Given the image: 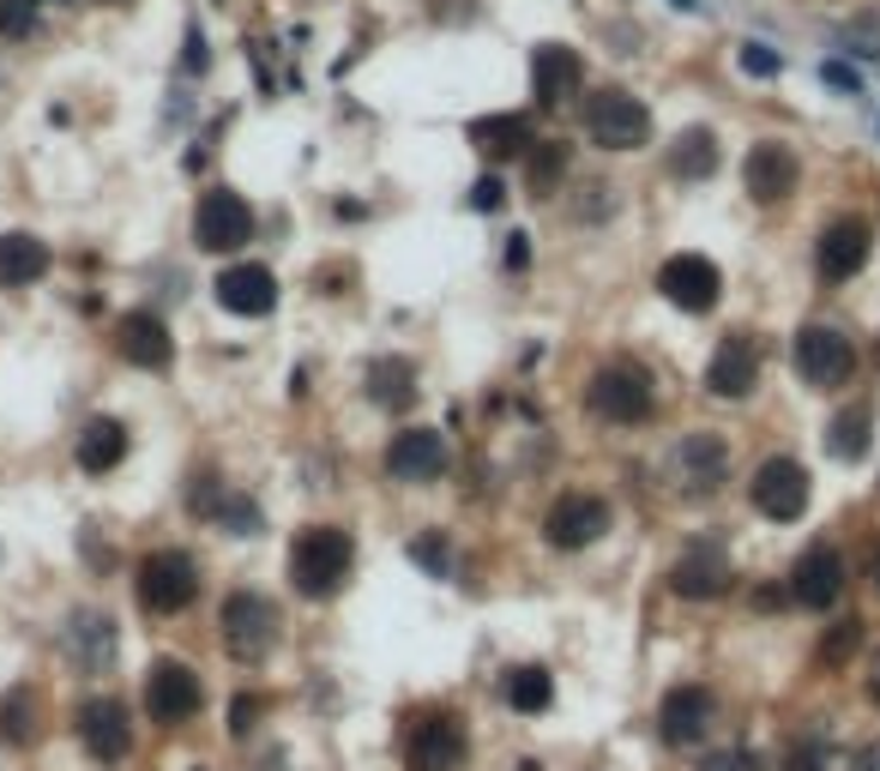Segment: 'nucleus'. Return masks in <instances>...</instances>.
I'll return each mask as SVG.
<instances>
[{"instance_id": "10", "label": "nucleus", "mask_w": 880, "mask_h": 771, "mask_svg": "<svg viewBox=\"0 0 880 771\" xmlns=\"http://www.w3.org/2000/svg\"><path fill=\"white\" fill-rule=\"evenodd\" d=\"M869 253H874V229L862 224V217H838V224L821 229L814 265H821L826 284H845V278H857L862 265H869Z\"/></svg>"}, {"instance_id": "20", "label": "nucleus", "mask_w": 880, "mask_h": 771, "mask_svg": "<svg viewBox=\"0 0 880 771\" xmlns=\"http://www.w3.org/2000/svg\"><path fill=\"white\" fill-rule=\"evenodd\" d=\"M115 350H121L133 368H170L175 344H170V326H163L151 307H133V314H121V326H115Z\"/></svg>"}, {"instance_id": "14", "label": "nucleus", "mask_w": 880, "mask_h": 771, "mask_svg": "<svg viewBox=\"0 0 880 771\" xmlns=\"http://www.w3.org/2000/svg\"><path fill=\"white\" fill-rule=\"evenodd\" d=\"M790 597H796L802 609H833V602L845 597V555H838L833 543H814L808 555L796 561V573H790Z\"/></svg>"}, {"instance_id": "32", "label": "nucleus", "mask_w": 880, "mask_h": 771, "mask_svg": "<svg viewBox=\"0 0 880 771\" xmlns=\"http://www.w3.org/2000/svg\"><path fill=\"white\" fill-rule=\"evenodd\" d=\"M869 428H874V416H869L862 404L838 410L833 428H826V446H833V458H862V446H869Z\"/></svg>"}, {"instance_id": "17", "label": "nucleus", "mask_w": 880, "mask_h": 771, "mask_svg": "<svg viewBox=\"0 0 880 771\" xmlns=\"http://www.w3.org/2000/svg\"><path fill=\"white\" fill-rule=\"evenodd\" d=\"M543 531H550L555 549H591L609 531V507L597 495H561L550 519H543Z\"/></svg>"}, {"instance_id": "29", "label": "nucleus", "mask_w": 880, "mask_h": 771, "mask_svg": "<svg viewBox=\"0 0 880 771\" xmlns=\"http://www.w3.org/2000/svg\"><path fill=\"white\" fill-rule=\"evenodd\" d=\"M67 645L79 651L85 670H97V663L115 651V621H109V615H79V621L67 627Z\"/></svg>"}, {"instance_id": "6", "label": "nucleus", "mask_w": 880, "mask_h": 771, "mask_svg": "<svg viewBox=\"0 0 880 771\" xmlns=\"http://www.w3.org/2000/svg\"><path fill=\"white\" fill-rule=\"evenodd\" d=\"M404 765L411 771H458L465 765V724L453 712H423L404 729Z\"/></svg>"}, {"instance_id": "8", "label": "nucleus", "mask_w": 880, "mask_h": 771, "mask_svg": "<svg viewBox=\"0 0 880 771\" xmlns=\"http://www.w3.org/2000/svg\"><path fill=\"white\" fill-rule=\"evenodd\" d=\"M748 495H754L760 519L796 524L802 512H808V470H802L796 458H767V465L754 470V482H748Z\"/></svg>"}, {"instance_id": "50", "label": "nucleus", "mask_w": 880, "mask_h": 771, "mask_svg": "<svg viewBox=\"0 0 880 771\" xmlns=\"http://www.w3.org/2000/svg\"><path fill=\"white\" fill-rule=\"evenodd\" d=\"M675 7H682V12H699V0H675Z\"/></svg>"}, {"instance_id": "38", "label": "nucleus", "mask_w": 880, "mask_h": 771, "mask_svg": "<svg viewBox=\"0 0 880 771\" xmlns=\"http://www.w3.org/2000/svg\"><path fill=\"white\" fill-rule=\"evenodd\" d=\"M36 0H0V36H31Z\"/></svg>"}, {"instance_id": "19", "label": "nucleus", "mask_w": 880, "mask_h": 771, "mask_svg": "<svg viewBox=\"0 0 880 771\" xmlns=\"http://www.w3.org/2000/svg\"><path fill=\"white\" fill-rule=\"evenodd\" d=\"M224 645L236 651V658H260V651L272 645V602L253 597V590H236V597L224 602Z\"/></svg>"}, {"instance_id": "39", "label": "nucleus", "mask_w": 880, "mask_h": 771, "mask_svg": "<svg viewBox=\"0 0 880 771\" xmlns=\"http://www.w3.org/2000/svg\"><path fill=\"white\" fill-rule=\"evenodd\" d=\"M260 712H265V705H260V699H248V693H241V699L229 705V736H248V729L260 724Z\"/></svg>"}, {"instance_id": "11", "label": "nucleus", "mask_w": 880, "mask_h": 771, "mask_svg": "<svg viewBox=\"0 0 880 771\" xmlns=\"http://www.w3.org/2000/svg\"><path fill=\"white\" fill-rule=\"evenodd\" d=\"M658 290L670 295L682 314H711V307H718L724 278H718V265H711L706 253H675V260L658 272Z\"/></svg>"}, {"instance_id": "27", "label": "nucleus", "mask_w": 880, "mask_h": 771, "mask_svg": "<svg viewBox=\"0 0 880 771\" xmlns=\"http://www.w3.org/2000/svg\"><path fill=\"white\" fill-rule=\"evenodd\" d=\"M470 145L489 151V158H519V151L537 145V139H531V121H525V115H489V121L470 127Z\"/></svg>"}, {"instance_id": "31", "label": "nucleus", "mask_w": 880, "mask_h": 771, "mask_svg": "<svg viewBox=\"0 0 880 771\" xmlns=\"http://www.w3.org/2000/svg\"><path fill=\"white\" fill-rule=\"evenodd\" d=\"M368 398H374V404L404 410V404L416 398V374H411V362H374V368H368Z\"/></svg>"}, {"instance_id": "41", "label": "nucleus", "mask_w": 880, "mask_h": 771, "mask_svg": "<svg viewBox=\"0 0 880 771\" xmlns=\"http://www.w3.org/2000/svg\"><path fill=\"white\" fill-rule=\"evenodd\" d=\"M411 555H416V561H423V567H428V573H435V578H441L446 567H453V555H446V543H435V536H423V543H416V549H411Z\"/></svg>"}, {"instance_id": "44", "label": "nucleus", "mask_w": 880, "mask_h": 771, "mask_svg": "<svg viewBox=\"0 0 880 771\" xmlns=\"http://www.w3.org/2000/svg\"><path fill=\"white\" fill-rule=\"evenodd\" d=\"M862 578H869V590H880V536H869V549H862Z\"/></svg>"}, {"instance_id": "22", "label": "nucleus", "mask_w": 880, "mask_h": 771, "mask_svg": "<svg viewBox=\"0 0 880 771\" xmlns=\"http://www.w3.org/2000/svg\"><path fill=\"white\" fill-rule=\"evenodd\" d=\"M211 290H218V302L241 319H265L278 307V278L265 272V265H229V272H218Z\"/></svg>"}, {"instance_id": "16", "label": "nucleus", "mask_w": 880, "mask_h": 771, "mask_svg": "<svg viewBox=\"0 0 880 771\" xmlns=\"http://www.w3.org/2000/svg\"><path fill=\"white\" fill-rule=\"evenodd\" d=\"M760 380V344L748 332H730V338L711 350V368H706V392L711 398H748Z\"/></svg>"}, {"instance_id": "1", "label": "nucleus", "mask_w": 880, "mask_h": 771, "mask_svg": "<svg viewBox=\"0 0 880 771\" xmlns=\"http://www.w3.org/2000/svg\"><path fill=\"white\" fill-rule=\"evenodd\" d=\"M350 561H356V543L350 531H338V524H314V531H302L296 543H290V585L302 590V597H338L344 578H350Z\"/></svg>"}, {"instance_id": "47", "label": "nucleus", "mask_w": 880, "mask_h": 771, "mask_svg": "<svg viewBox=\"0 0 880 771\" xmlns=\"http://www.w3.org/2000/svg\"><path fill=\"white\" fill-rule=\"evenodd\" d=\"M850 771H880V748H862L857 760H850Z\"/></svg>"}, {"instance_id": "52", "label": "nucleus", "mask_w": 880, "mask_h": 771, "mask_svg": "<svg viewBox=\"0 0 880 771\" xmlns=\"http://www.w3.org/2000/svg\"><path fill=\"white\" fill-rule=\"evenodd\" d=\"M36 7H43V0H36Z\"/></svg>"}, {"instance_id": "26", "label": "nucleus", "mask_w": 880, "mask_h": 771, "mask_svg": "<svg viewBox=\"0 0 880 771\" xmlns=\"http://www.w3.org/2000/svg\"><path fill=\"white\" fill-rule=\"evenodd\" d=\"M127 458V428L115 416H91L79 434V470H91V477H104Z\"/></svg>"}, {"instance_id": "36", "label": "nucleus", "mask_w": 880, "mask_h": 771, "mask_svg": "<svg viewBox=\"0 0 880 771\" xmlns=\"http://www.w3.org/2000/svg\"><path fill=\"white\" fill-rule=\"evenodd\" d=\"M211 519H218L224 531H236V536H260V507H253V500H241V495H224Z\"/></svg>"}, {"instance_id": "4", "label": "nucleus", "mask_w": 880, "mask_h": 771, "mask_svg": "<svg viewBox=\"0 0 880 771\" xmlns=\"http://www.w3.org/2000/svg\"><path fill=\"white\" fill-rule=\"evenodd\" d=\"M585 133L604 151H640L652 139V109L628 91H597L585 102Z\"/></svg>"}, {"instance_id": "42", "label": "nucleus", "mask_w": 880, "mask_h": 771, "mask_svg": "<svg viewBox=\"0 0 880 771\" xmlns=\"http://www.w3.org/2000/svg\"><path fill=\"white\" fill-rule=\"evenodd\" d=\"M206 31H187V48H182V73H206Z\"/></svg>"}, {"instance_id": "15", "label": "nucleus", "mask_w": 880, "mask_h": 771, "mask_svg": "<svg viewBox=\"0 0 880 771\" xmlns=\"http://www.w3.org/2000/svg\"><path fill=\"white\" fill-rule=\"evenodd\" d=\"M730 549L724 543H687L682 555H675V567H670V585L682 590V597H718V590H730Z\"/></svg>"}, {"instance_id": "45", "label": "nucleus", "mask_w": 880, "mask_h": 771, "mask_svg": "<svg viewBox=\"0 0 880 771\" xmlns=\"http://www.w3.org/2000/svg\"><path fill=\"white\" fill-rule=\"evenodd\" d=\"M821 765H826V748H821V741H808V748L790 760V771H821Z\"/></svg>"}, {"instance_id": "25", "label": "nucleus", "mask_w": 880, "mask_h": 771, "mask_svg": "<svg viewBox=\"0 0 880 771\" xmlns=\"http://www.w3.org/2000/svg\"><path fill=\"white\" fill-rule=\"evenodd\" d=\"M55 265V253H48V241L24 236V229H12V236H0V284L7 290H24L36 284V278Z\"/></svg>"}, {"instance_id": "5", "label": "nucleus", "mask_w": 880, "mask_h": 771, "mask_svg": "<svg viewBox=\"0 0 880 771\" xmlns=\"http://www.w3.org/2000/svg\"><path fill=\"white\" fill-rule=\"evenodd\" d=\"M796 374L808 386H845L857 374V350H850V338L838 326H826V319H808V326L796 332Z\"/></svg>"}, {"instance_id": "28", "label": "nucleus", "mask_w": 880, "mask_h": 771, "mask_svg": "<svg viewBox=\"0 0 880 771\" xmlns=\"http://www.w3.org/2000/svg\"><path fill=\"white\" fill-rule=\"evenodd\" d=\"M550 699H555V681H550V670L525 663V670H513V675H507V705H513L519 717H537Z\"/></svg>"}, {"instance_id": "2", "label": "nucleus", "mask_w": 880, "mask_h": 771, "mask_svg": "<svg viewBox=\"0 0 880 771\" xmlns=\"http://www.w3.org/2000/svg\"><path fill=\"white\" fill-rule=\"evenodd\" d=\"M139 609L151 615H182L199 597V561L187 549H157V555L139 561Z\"/></svg>"}, {"instance_id": "37", "label": "nucleus", "mask_w": 880, "mask_h": 771, "mask_svg": "<svg viewBox=\"0 0 880 771\" xmlns=\"http://www.w3.org/2000/svg\"><path fill=\"white\" fill-rule=\"evenodd\" d=\"M742 73H748V79H778V73H784V55L767 48V43H748L742 48Z\"/></svg>"}, {"instance_id": "33", "label": "nucleus", "mask_w": 880, "mask_h": 771, "mask_svg": "<svg viewBox=\"0 0 880 771\" xmlns=\"http://www.w3.org/2000/svg\"><path fill=\"white\" fill-rule=\"evenodd\" d=\"M0 736L19 741V748H24V741H36V699L24 687H12L7 699H0Z\"/></svg>"}, {"instance_id": "13", "label": "nucleus", "mask_w": 880, "mask_h": 771, "mask_svg": "<svg viewBox=\"0 0 880 771\" xmlns=\"http://www.w3.org/2000/svg\"><path fill=\"white\" fill-rule=\"evenodd\" d=\"M79 741H85V753L91 760H104V765H121L127 760V748H133V724H127V712H121V699H85L79 705Z\"/></svg>"}, {"instance_id": "46", "label": "nucleus", "mask_w": 880, "mask_h": 771, "mask_svg": "<svg viewBox=\"0 0 880 771\" xmlns=\"http://www.w3.org/2000/svg\"><path fill=\"white\" fill-rule=\"evenodd\" d=\"M821 73H826L833 85H845V91H857V73H850V67H838V61H833V67H821Z\"/></svg>"}, {"instance_id": "3", "label": "nucleus", "mask_w": 880, "mask_h": 771, "mask_svg": "<svg viewBox=\"0 0 880 771\" xmlns=\"http://www.w3.org/2000/svg\"><path fill=\"white\" fill-rule=\"evenodd\" d=\"M585 404L604 422H645L652 416V374L640 362H609L585 386Z\"/></svg>"}, {"instance_id": "23", "label": "nucleus", "mask_w": 880, "mask_h": 771, "mask_svg": "<svg viewBox=\"0 0 880 771\" xmlns=\"http://www.w3.org/2000/svg\"><path fill=\"white\" fill-rule=\"evenodd\" d=\"M675 477H682L687 488H699V495H706V488H718L724 477H730V446H724V434H682V446H675Z\"/></svg>"}, {"instance_id": "34", "label": "nucleus", "mask_w": 880, "mask_h": 771, "mask_svg": "<svg viewBox=\"0 0 880 771\" xmlns=\"http://www.w3.org/2000/svg\"><path fill=\"white\" fill-rule=\"evenodd\" d=\"M525 175H531V187H537V193H550L561 175H567V145H561V139H543V145L531 151Z\"/></svg>"}, {"instance_id": "48", "label": "nucleus", "mask_w": 880, "mask_h": 771, "mask_svg": "<svg viewBox=\"0 0 880 771\" xmlns=\"http://www.w3.org/2000/svg\"><path fill=\"white\" fill-rule=\"evenodd\" d=\"M531 260V248H525V236H513V248H507V265H525Z\"/></svg>"}, {"instance_id": "24", "label": "nucleus", "mask_w": 880, "mask_h": 771, "mask_svg": "<svg viewBox=\"0 0 880 771\" xmlns=\"http://www.w3.org/2000/svg\"><path fill=\"white\" fill-rule=\"evenodd\" d=\"M579 79H585V61L573 55V48L543 43L537 55H531V97H537L543 109H561V102L579 91Z\"/></svg>"}, {"instance_id": "21", "label": "nucleus", "mask_w": 880, "mask_h": 771, "mask_svg": "<svg viewBox=\"0 0 880 771\" xmlns=\"http://www.w3.org/2000/svg\"><path fill=\"white\" fill-rule=\"evenodd\" d=\"M387 470L399 482H435L446 470V441L441 428H404L399 441L387 446Z\"/></svg>"}, {"instance_id": "30", "label": "nucleus", "mask_w": 880, "mask_h": 771, "mask_svg": "<svg viewBox=\"0 0 880 771\" xmlns=\"http://www.w3.org/2000/svg\"><path fill=\"white\" fill-rule=\"evenodd\" d=\"M718 170V145H711L706 127H687L682 139H675V175L682 182H706V175Z\"/></svg>"}, {"instance_id": "7", "label": "nucleus", "mask_w": 880, "mask_h": 771, "mask_svg": "<svg viewBox=\"0 0 880 771\" xmlns=\"http://www.w3.org/2000/svg\"><path fill=\"white\" fill-rule=\"evenodd\" d=\"M194 241L206 253H236V248H248L253 241V211H248V199L241 193H229V187H211L206 199H199V211H194Z\"/></svg>"}, {"instance_id": "43", "label": "nucleus", "mask_w": 880, "mask_h": 771, "mask_svg": "<svg viewBox=\"0 0 880 771\" xmlns=\"http://www.w3.org/2000/svg\"><path fill=\"white\" fill-rule=\"evenodd\" d=\"M699 771H754V753H711Z\"/></svg>"}, {"instance_id": "35", "label": "nucleus", "mask_w": 880, "mask_h": 771, "mask_svg": "<svg viewBox=\"0 0 880 771\" xmlns=\"http://www.w3.org/2000/svg\"><path fill=\"white\" fill-rule=\"evenodd\" d=\"M857 645H862V621L850 615V621H838L833 633L821 639V663H826V670H838V663H850V651H857Z\"/></svg>"}, {"instance_id": "40", "label": "nucleus", "mask_w": 880, "mask_h": 771, "mask_svg": "<svg viewBox=\"0 0 880 771\" xmlns=\"http://www.w3.org/2000/svg\"><path fill=\"white\" fill-rule=\"evenodd\" d=\"M470 205H477V211H501V205H507V187L495 182V175H482V182L470 187Z\"/></svg>"}, {"instance_id": "49", "label": "nucleus", "mask_w": 880, "mask_h": 771, "mask_svg": "<svg viewBox=\"0 0 880 771\" xmlns=\"http://www.w3.org/2000/svg\"><path fill=\"white\" fill-rule=\"evenodd\" d=\"M869 699L880 705V651H874V675H869Z\"/></svg>"}, {"instance_id": "12", "label": "nucleus", "mask_w": 880, "mask_h": 771, "mask_svg": "<svg viewBox=\"0 0 880 771\" xmlns=\"http://www.w3.org/2000/svg\"><path fill=\"white\" fill-rule=\"evenodd\" d=\"M718 724V693L711 687H670V699H663V712H658V729H663V741L670 748H694L706 729Z\"/></svg>"}, {"instance_id": "51", "label": "nucleus", "mask_w": 880, "mask_h": 771, "mask_svg": "<svg viewBox=\"0 0 880 771\" xmlns=\"http://www.w3.org/2000/svg\"><path fill=\"white\" fill-rule=\"evenodd\" d=\"M874 356H880V344H874Z\"/></svg>"}, {"instance_id": "9", "label": "nucleus", "mask_w": 880, "mask_h": 771, "mask_svg": "<svg viewBox=\"0 0 880 771\" xmlns=\"http://www.w3.org/2000/svg\"><path fill=\"white\" fill-rule=\"evenodd\" d=\"M199 699H206V687H199V675L187 670V663L157 658L145 670V712L157 717V724H187V717L199 712Z\"/></svg>"}, {"instance_id": "18", "label": "nucleus", "mask_w": 880, "mask_h": 771, "mask_svg": "<svg viewBox=\"0 0 880 771\" xmlns=\"http://www.w3.org/2000/svg\"><path fill=\"white\" fill-rule=\"evenodd\" d=\"M742 187H748V199H760V205L790 199V193H796V151L778 145V139H760L742 163Z\"/></svg>"}]
</instances>
